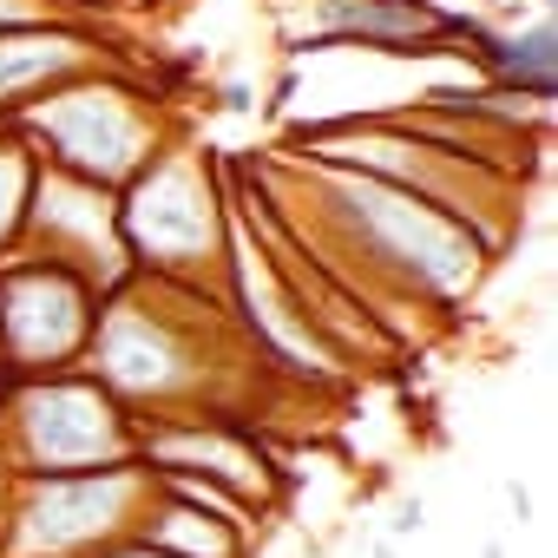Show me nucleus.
Wrapping results in <instances>:
<instances>
[{"instance_id": "obj_1", "label": "nucleus", "mask_w": 558, "mask_h": 558, "mask_svg": "<svg viewBox=\"0 0 558 558\" xmlns=\"http://www.w3.org/2000/svg\"><path fill=\"white\" fill-rule=\"evenodd\" d=\"M80 368L132 421H165V414L250 421L256 401L276 388L243 349L223 283H184V276H145V269L106 290Z\"/></svg>"}, {"instance_id": "obj_2", "label": "nucleus", "mask_w": 558, "mask_h": 558, "mask_svg": "<svg viewBox=\"0 0 558 558\" xmlns=\"http://www.w3.org/2000/svg\"><path fill=\"white\" fill-rule=\"evenodd\" d=\"M14 138L27 145L34 165L86 178L119 197L165 145L184 138V125L145 66H112V73H86L47 93L34 112L14 119Z\"/></svg>"}, {"instance_id": "obj_3", "label": "nucleus", "mask_w": 558, "mask_h": 558, "mask_svg": "<svg viewBox=\"0 0 558 558\" xmlns=\"http://www.w3.org/2000/svg\"><path fill=\"white\" fill-rule=\"evenodd\" d=\"M230 243V197L223 165L178 138L165 145L125 191H119V250L145 276H184V283H223Z\"/></svg>"}, {"instance_id": "obj_4", "label": "nucleus", "mask_w": 558, "mask_h": 558, "mask_svg": "<svg viewBox=\"0 0 558 558\" xmlns=\"http://www.w3.org/2000/svg\"><path fill=\"white\" fill-rule=\"evenodd\" d=\"M138 466V421L86 375H34L0 408V473L47 480V473H106Z\"/></svg>"}, {"instance_id": "obj_5", "label": "nucleus", "mask_w": 558, "mask_h": 558, "mask_svg": "<svg viewBox=\"0 0 558 558\" xmlns=\"http://www.w3.org/2000/svg\"><path fill=\"white\" fill-rule=\"evenodd\" d=\"M145 499H151L145 466L47 473V480L0 473V558H99L106 545L138 532Z\"/></svg>"}, {"instance_id": "obj_6", "label": "nucleus", "mask_w": 558, "mask_h": 558, "mask_svg": "<svg viewBox=\"0 0 558 558\" xmlns=\"http://www.w3.org/2000/svg\"><path fill=\"white\" fill-rule=\"evenodd\" d=\"M99 303L106 290L86 269L40 250H8L0 256V368L14 381L80 368L99 329Z\"/></svg>"}, {"instance_id": "obj_7", "label": "nucleus", "mask_w": 558, "mask_h": 558, "mask_svg": "<svg viewBox=\"0 0 558 558\" xmlns=\"http://www.w3.org/2000/svg\"><path fill=\"white\" fill-rule=\"evenodd\" d=\"M269 27L290 66L316 53H368V60L453 53L447 0H269Z\"/></svg>"}, {"instance_id": "obj_8", "label": "nucleus", "mask_w": 558, "mask_h": 558, "mask_svg": "<svg viewBox=\"0 0 558 558\" xmlns=\"http://www.w3.org/2000/svg\"><path fill=\"white\" fill-rule=\"evenodd\" d=\"M138 466L145 473H204V480L230 486L243 506H256L263 519L290 499V466L276 453V440L256 421H230V414L138 421Z\"/></svg>"}, {"instance_id": "obj_9", "label": "nucleus", "mask_w": 558, "mask_h": 558, "mask_svg": "<svg viewBox=\"0 0 558 558\" xmlns=\"http://www.w3.org/2000/svg\"><path fill=\"white\" fill-rule=\"evenodd\" d=\"M112 66H138V60L106 21L53 14L34 27H0V125L34 112L47 93L73 86L86 73H112Z\"/></svg>"}, {"instance_id": "obj_10", "label": "nucleus", "mask_w": 558, "mask_h": 558, "mask_svg": "<svg viewBox=\"0 0 558 558\" xmlns=\"http://www.w3.org/2000/svg\"><path fill=\"white\" fill-rule=\"evenodd\" d=\"M21 250H40V256H60L73 269H86L99 290H119L132 263L119 250V197L86 184V178H66V171H34V197H27V230H21Z\"/></svg>"}, {"instance_id": "obj_11", "label": "nucleus", "mask_w": 558, "mask_h": 558, "mask_svg": "<svg viewBox=\"0 0 558 558\" xmlns=\"http://www.w3.org/2000/svg\"><path fill=\"white\" fill-rule=\"evenodd\" d=\"M132 538H145V545H158V551H171V558H256V532H243V525H230V519H204V512L171 506V499H158V493L145 499Z\"/></svg>"}, {"instance_id": "obj_12", "label": "nucleus", "mask_w": 558, "mask_h": 558, "mask_svg": "<svg viewBox=\"0 0 558 558\" xmlns=\"http://www.w3.org/2000/svg\"><path fill=\"white\" fill-rule=\"evenodd\" d=\"M145 480H151V493L171 499V506H191V512H204V519H230V525H243V532H263V512L243 506L230 486H217V480H204V473H145Z\"/></svg>"}, {"instance_id": "obj_13", "label": "nucleus", "mask_w": 558, "mask_h": 558, "mask_svg": "<svg viewBox=\"0 0 558 558\" xmlns=\"http://www.w3.org/2000/svg\"><path fill=\"white\" fill-rule=\"evenodd\" d=\"M34 158L27 145L14 138V125H0V256L21 250V230H27V197H34Z\"/></svg>"}, {"instance_id": "obj_14", "label": "nucleus", "mask_w": 558, "mask_h": 558, "mask_svg": "<svg viewBox=\"0 0 558 558\" xmlns=\"http://www.w3.org/2000/svg\"><path fill=\"white\" fill-rule=\"evenodd\" d=\"M421 532H427V499H421V493H401L395 512H388V532H381V538L408 545V538H421Z\"/></svg>"}, {"instance_id": "obj_15", "label": "nucleus", "mask_w": 558, "mask_h": 558, "mask_svg": "<svg viewBox=\"0 0 558 558\" xmlns=\"http://www.w3.org/2000/svg\"><path fill=\"white\" fill-rule=\"evenodd\" d=\"M125 8H138V0H60V14H80V21H119Z\"/></svg>"}, {"instance_id": "obj_16", "label": "nucleus", "mask_w": 558, "mask_h": 558, "mask_svg": "<svg viewBox=\"0 0 558 558\" xmlns=\"http://www.w3.org/2000/svg\"><path fill=\"white\" fill-rule=\"evenodd\" d=\"M99 558H171V551H158V545H145V538H119V545H106Z\"/></svg>"}, {"instance_id": "obj_17", "label": "nucleus", "mask_w": 558, "mask_h": 558, "mask_svg": "<svg viewBox=\"0 0 558 558\" xmlns=\"http://www.w3.org/2000/svg\"><path fill=\"white\" fill-rule=\"evenodd\" d=\"M506 506H512V519H519V525H532V493H525L519 480H506Z\"/></svg>"}, {"instance_id": "obj_18", "label": "nucleus", "mask_w": 558, "mask_h": 558, "mask_svg": "<svg viewBox=\"0 0 558 558\" xmlns=\"http://www.w3.org/2000/svg\"><path fill=\"white\" fill-rule=\"evenodd\" d=\"M480 558H512V551H506V538H486V545H480Z\"/></svg>"}, {"instance_id": "obj_19", "label": "nucleus", "mask_w": 558, "mask_h": 558, "mask_svg": "<svg viewBox=\"0 0 558 558\" xmlns=\"http://www.w3.org/2000/svg\"><path fill=\"white\" fill-rule=\"evenodd\" d=\"M375 558H401V545L395 538H375Z\"/></svg>"}]
</instances>
